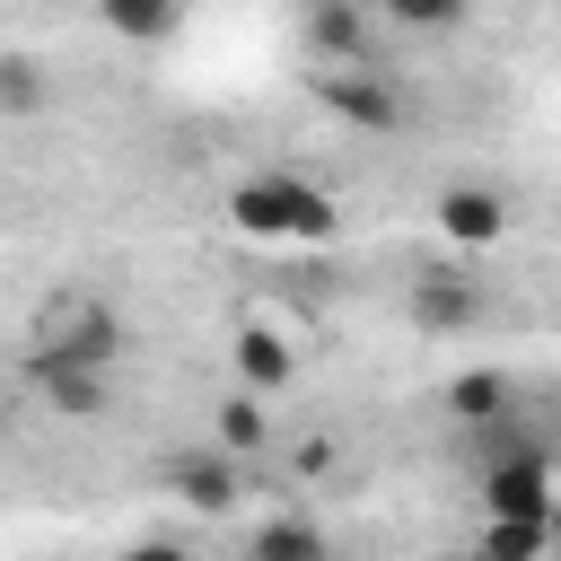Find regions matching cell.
<instances>
[{
	"label": "cell",
	"mask_w": 561,
	"mask_h": 561,
	"mask_svg": "<svg viewBox=\"0 0 561 561\" xmlns=\"http://www.w3.org/2000/svg\"><path fill=\"white\" fill-rule=\"evenodd\" d=\"M403 307H412L421 333H465V324H482V289H473L465 272H421Z\"/></svg>",
	"instance_id": "8"
},
{
	"label": "cell",
	"mask_w": 561,
	"mask_h": 561,
	"mask_svg": "<svg viewBox=\"0 0 561 561\" xmlns=\"http://www.w3.org/2000/svg\"><path fill=\"white\" fill-rule=\"evenodd\" d=\"M26 351H35V359L114 368V359H123V316H114V298H96V289H53V298L35 307V324H26Z\"/></svg>",
	"instance_id": "2"
},
{
	"label": "cell",
	"mask_w": 561,
	"mask_h": 561,
	"mask_svg": "<svg viewBox=\"0 0 561 561\" xmlns=\"http://www.w3.org/2000/svg\"><path fill=\"white\" fill-rule=\"evenodd\" d=\"M289 377H298V351H289V333H280V324H245V333H237V386L272 403Z\"/></svg>",
	"instance_id": "9"
},
{
	"label": "cell",
	"mask_w": 561,
	"mask_h": 561,
	"mask_svg": "<svg viewBox=\"0 0 561 561\" xmlns=\"http://www.w3.org/2000/svg\"><path fill=\"white\" fill-rule=\"evenodd\" d=\"M552 552V517H482L473 561H543Z\"/></svg>",
	"instance_id": "13"
},
{
	"label": "cell",
	"mask_w": 561,
	"mask_h": 561,
	"mask_svg": "<svg viewBox=\"0 0 561 561\" xmlns=\"http://www.w3.org/2000/svg\"><path fill=\"white\" fill-rule=\"evenodd\" d=\"M447 412L465 430H500V421H517V377L508 368H465V377H447Z\"/></svg>",
	"instance_id": "10"
},
{
	"label": "cell",
	"mask_w": 561,
	"mask_h": 561,
	"mask_svg": "<svg viewBox=\"0 0 561 561\" xmlns=\"http://www.w3.org/2000/svg\"><path fill=\"white\" fill-rule=\"evenodd\" d=\"M438 237L447 245H500L508 237V193L500 184H447L438 193Z\"/></svg>",
	"instance_id": "7"
},
{
	"label": "cell",
	"mask_w": 561,
	"mask_h": 561,
	"mask_svg": "<svg viewBox=\"0 0 561 561\" xmlns=\"http://www.w3.org/2000/svg\"><path fill=\"white\" fill-rule=\"evenodd\" d=\"M482 517H552V456L543 447H491Z\"/></svg>",
	"instance_id": "4"
},
{
	"label": "cell",
	"mask_w": 561,
	"mask_h": 561,
	"mask_svg": "<svg viewBox=\"0 0 561 561\" xmlns=\"http://www.w3.org/2000/svg\"><path fill=\"white\" fill-rule=\"evenodd\" d=\"M123 561H193V552L167 543V535H149V543H123Z\"/></svg>",
	"instance_id": "18"
},
{
	"label": "cell",
	"mask_w": 561,
	"mask_h": 561,
	"mask_svg": "<svg viewBox=\"0 0 561 561\" xmlns=\"http://www.w3.org/2000/svg\"><path fill=\"white\" fill-rule=\"evenodd\" d=\"M228 228L237 237H263V245H333L342 237V210L324 184L289 175V167H263V175H237L228 184Z\"/></svg>",
	"instance_id": "1"
},
{
	"label": "cell",
	"mask_w": 561,
	"mask_h": 561,
	"mask_svg": "<svg viewBox=\"0 0 561 561\" xmlns=\"http://www.w3.org/2000/svg\"><path fill=\"white\" fill-rule=\"evenodd\" d=\"M245 561H333V543H324V526H307V517H272V526L245 543Z\"/></svg>",
	"instance_id": "16"
},
{
	"label": "cell",
	"mask_w": 561,
	"mask_h": 561,
	"mask_svg": "<svg viewBox=\"0 0 561 561\" xmlns=\"http://www.w3.org/2000/svg\"><path fill=\"white\" fill-rule=\"evenodd\" d=\"M316 96H324V114L351 123V131H394V123H403V88H394L377 61H333V70H316Z\"/></svg>",
	"instance_id": "3"
},
{
	"label": "cell",
	"mask_w": 561,
	"mask_h": 561,
	"mask_svg": "<svg viewBox=\"0 0 561 561\" xmlns=\"http://www.w3.org/2000/svg\"><path fill=\"white\" fill-rule=\"evenodd\" d=\"M307 53L333 70V61H368V9L359 0H316L307 9Z\"/></svg>",
	"instance_id": "11"
},
{
	"label": "cell",
	"mask_w": 561,
	"mask_h": 561,
	"mask_svg": "<svg viewBox=\"0 0 561 561\" xmlns=\"http://www.w3.org/2000/svg\"><path fill=\"white\" fill-rule=\"evenodd\" d=\"M272 438V403L263 394H245V386H228L219 403H210V447H228V456H254Z\"/></svg>",
	"instance_id": "12"
},
{
	"label": "cell",
	"mask_w": 561,
	"mask_h": 561,
	"mask_svg": "<svg viewBox=\"0 0 561 561\" xmlns=\"http://www.w3.org/2000/svg\"><path fill=\"white\" fill-rule=\"evenodd\" d=\"M44 105H53L44 61H35V53H0V123H26V114H44Z\"/></svg>",
	"instance_id": "15"
},
{
	"label": "cell",
	"mask_w": 561,
	"mask_h": 561,
	"mask_svg": "<svg viewBox=\"0 0 561 561\" xmlns=\"http://www.w3.org/2000/svg\"><path fill=\"white\" fill-rule=\"evenodd\" d=\"M26 386L61 421H105V403H114V368H79V359H35L26 351Z\"/></svg>",
	"instance_id": "6"
},
{
	"label": "cell",
	"mask_w": 561,
	"mask_h": 561,
	"mask_svg": "<svg viewBox=\"0 0 561 561\" xmlns=\"http://www.w3.org/2000/svg\"><path fill=\"white\" fill-rule=\"evenodd\" d=\"M438 561H473V552H438Z\"/></svg>",
	"instance_id": "19"
},
{
	"label": "cell",
	"mask_w": 561,
	"mask_h": 561,
	"mask_svg": "<svg viewBox=\"0 0 561 561\" xmlns=\"http://www.w3.org/2000/svg\"><path fill=\"white\" fill-rule=\"evenodd\" d=\"M167 491H175L184 508L219 517V508H237V491H245V456H228V447H184V456H167Z\"/></svg>",
	"instance_id": "5"
},
{
	"label": "cell",
	"mask_w": 561,
	"mask_h": 561,
	"mask_svg": "<svg viewBox=\"0 0 561 561\" xmlns=\"http://www.w3.org/2000/svg\"><path fill=\"white\" fill-rule=\"evenodd\" d=\"M96 18L123 35V44H167L184 26V0H96Z\"/></svg>",
	"instance_id": "14"
},
{
	"label": "cell",
	"mask_w": 561,
	"mask_h": 561,
	"mask_svg": "<svg viewBox=\"0 0 561 561\" xmlns=\"http://www.w3.org/2000/svg\"><path fill=\"white\" fill-rule=\"evenodd\" d=\"M377 9H386L394 26H412V35H438V26H456L473 0H377Z\"/></svg>",
	"instance_id": "17"
}]
</instances>
